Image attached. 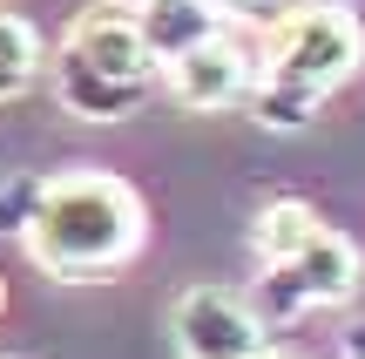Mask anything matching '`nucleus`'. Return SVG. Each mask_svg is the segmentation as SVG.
Returning a JSON list of instances; mask_svg holds the SVG:
<instances>
[{
	"instance_id": "obj_1",
	"label": "nucleus",
	"mask_w": 365,
	"mask_h": 359,
	"mask_svg": "<svg viewBox=\"0 0 365 359\" xmlns=\"http://www.w3.org/2000/svg\"><path fill=\"white\" fill-rule=\"evenodd\" d=\"M143 238H149V211L135 197V183L115 170H88L81 163V170L41 176L21 251L61 285H95V278L129 265L143 251Z\"/></svg>"
},
{
	"instance_id": "obj_2",
	"label": "nucleus",
	"mask_w": 365,
	"mask_h": 359,
	"mask_svg": "<svg viewBox=\"0 0 365 359\" xmlns=\"http://www.w3.org/2000/svg\"><path fill=\"white\" fill-rule=\"evenodd\" d=\"M365 68V21L345 0H291L264 27V75L250 89V122L271 136H304L318 108Z\"/></svg>"
},
{
	"instance_id": "obj_3",
	"label": "nucleus",
	"mask_w": 365,
	"mask_h": 359,
	"mask_svg": "<svg viewBox=\"0 0 365 359\" xmlns=\"http://www.w3.org/2000/svg\"><path fill=\"white\" fill-rule=\"evenodd\" d=\"M250 258H257V305L271 312V325L352 305L365 285L359 238L325 224V211L304 197H271L250 217Z\"/></svg>"
},
{
	"instance_id": "obj_4",
	"label": "nucleus",
	"mask_w": 365,
	"mask_h": 359,
	"mask_svg": "<svg viewBox=\"0 0 365 359\" xmlns=\"http://www.w3.org/2000/svg\"><path fill=\"white\" fill-rule=\"evenodd\" d=\"M48 81H54V102L75 122H129L163 89V61L135 21V7L95 0L68 21L61 48L48 54Z\"/></svg>"
},
{
	"instance_id": "obj_5",
	"label": "nucleus",
	"mask_w": 365,
	"mask_h": 359,
	"mask_svg": "<svg viewBox=\"0 0 365 359\" xmlns=\"http://www.w3.org/2000/svg\"><path fill=\"white\" fill-rule=\"evenodd\" d=\"M170 346L176 359H277V325L257 292L196 278L170 305Z\"/></svg>"
},
{
	"instance_id": "obj_6",
	"label": "nucleus",
	"mask_w": 365,
	"mask_h": 359,
	"mask_svg": "<svg viewBox=\"0 0 365 359\" xmlns=\"http://www.w3.org/2000/svg\"><path fill=\"white\" fill-rule=\"evenodd\" d=\"M257 75H264V54L237 27H217L210 41H196L176 61H163V95L176 108H190V116H223V108H250Z\"/></svg>"
},
{
	"instance_id": "obj_7",
	"label": "nucleus",
	"mask_w": 365,
	"mask_h": 359,
	"mask_svg": "<svg viewBox=\"0 0 365 359\" xmlns=\"http://www.w3.org/2000/svg\"><path fill=\"white\" fill-rule=\"evenodd\" d=\"M135 21H143L149 48H156V61H176L182 48H196V41H210L223 27V14L210 7V0H143L135 7Z\"/></svg>"
},
{
	"instance_id": "obj_8",
	"label": "nucleus",
	"mask_w": 365,
	"mask_h": 359,
	"mask_svg": "<svg viewBox=\"0 0 365 359\" xmlns=\"http://www.w3.org/2000/svg\"><path fill=\"white\" fill-rule=\"evenodd\" d=\"M48 75V41L21 7H0V102H21Z\"/></svg>"
},
{
	"instance_id": "obj_9",
	"label": "nucleus",
	"mask_w": 365,
	"mask_h": 359,
	"mask_svg": "<svg viewBox=\"0 0 365 359\" xmlns=\"http://www.w3.org/2000/svg\"><path fill=\"white\" fill-rule=\"evenodd\" d=\"M210 7L223 14V27H271L291 0H210Z\"/></svg>"
},
{
	"instance_id": "obj_10",
	"label": "nucleus",
	"mask_w": 365,
	"mask_h": 359,
	"mask_svg": "<svg viewBox=\"0 0 365 359\" xmlns=\"http://www.w3.org/2000/svg\"><path fill=\"white\" fill-rule=\"evenodd\" d=\"M0 312H7V285H0Z\"/></svg>"
},
{
	"instance_id": "obj_11",
	"label": "nucleus",
	"mask_w": 365,
	"mask_h": 359,
	"mask_svg": "<svg viewBox=\"0 0 365 359\" xmlns=\"http://www.w3.org/2000/svg\"><path fill=\"white\" fill-rule=\"evenodd\" d=\"M122 7H143V0H122Z\"/></svg>"
},
{
	"instance_id": "obj_12",
	"label": "nucleus",
	"mask_w": 365,
	"mask_h": 359,
	"mask_svg": "<svg viewBox=\"0 0 365 359\" xmlns=\"http://www.w3.org/2000/svg\"><path fill=\"white\" fill-rule=\"evenodd\" d=\"M277 359H298V353H277Z\"/></svg>"
},
{
	"instance_id": "obj_13",
	"label": "nucleus",
	"mask_w": 365,
	"mask_h": 359,
	"mask_svg": "<svg viewBox=\"0 0 365 359\" xmlns=\"http://www.w3.org/2000/svg\"><path fill=\"white\" fill-rule=\"evenodd\" d=\"M0 359H14V353H0Z\"/></svg>"
}]
</instances>
